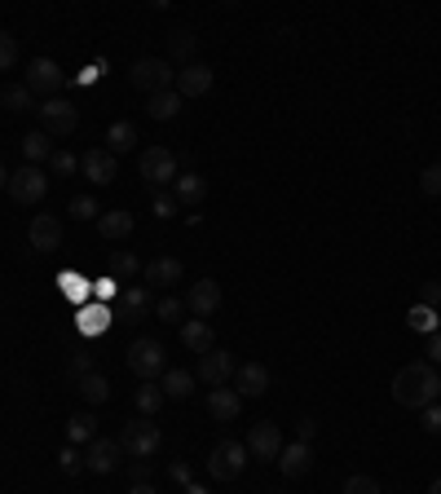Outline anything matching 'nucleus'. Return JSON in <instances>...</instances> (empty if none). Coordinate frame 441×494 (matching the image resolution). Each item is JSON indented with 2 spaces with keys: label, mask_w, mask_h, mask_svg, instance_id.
Returning <instances> with one entry per match:
<instances>
[{
  "label": "nucleus",
  "mask_w": 441,
  "mask_h": 494,
  "mask_svg": "<svg viewBox=\"0 0 441 494\" xmlns=\"http://www.w3.org/2000/svg\"><path fill=\"white\" fill-rule=\"evenodd\" d=\"M393 397H397V406H406V411L433 406L441 397L437 367H433V362H406V367L393 376Z\"/></svg>",
  "instance_id": "1"
},
{
  "label": "nucleus",
  "mask_w": 441,
  "mask_h": 494,
  "mask_svg": "<svg viewBox=\"0 0 441 494\" xmlns=\"http://www.w3.org/2000/svg\"><path fill=\"white\" fill-rule=\"evenodd\" d=\"M9 199L13 204H22V208H31V204H40L45 195H49V177H45V168L36 164H22L18 172H9Z\"/></svg>",
  "instance_id": "2"
},
{
  "label": "nucleus",
  "mask_w": 441,
  "mask_h": 494,
  "mask_svg": "<svg viewBox=\"0 0 441 494\" xmlns=\"http://www.w3.org/2000/svg\"><path fill=\"white\" fill-rule=\"evenodd\" d=\"M128 371L137 380H160L168 371V353L160 340H133L128 344Z\"/></svg>",
  "instance_id": "3"
},
{
  "label": "nucleus",
  "mask_w": 441,
  "mask_h": 494,
  "mask_svg": "<svg viewBox=\"0 0 441 494\" xmlns=\"http://www.w3.org/2000/svg\"><path fill=\"white\" fill-rule=\"evenodd\" d=\"M128 80H133V89H142L151 98V93H164V89L177 84V71H172V62H164V57H142V62H133Z\"/></svg>",
  "instance_id": "4"
},
{
  "label": "nucleus",
  "mask_w": 441,
  "mask_h": 494,
  "mask_svg": "<svg viewBox=\"0 0 441 494\" xmlns=\"http://www.w3.org/2000/svg\"><path fill=\"white\" fill-rule=\"evenodd\" d=\"M119 446H124L133 459H151V455L164 446V433H160V424H151V420L142 415V420L124 424V433H119Z\"/></svg>",
  "instance_id": "5"
},
{
  "label": "nucleus",
  "mask_w": 441,
  "mask_h": 494,
  "mask_svg": "<svg viewBox=\"0 0 441 494\" xmlns=\"http://www.w3.org/2000/svg\"><path fill=\"white\" fill-rule=\"evenodd\" d=\"M36 115H40V133H49V137H71V133L80 128V107H71V102H62V98L40 102Z\"/></svg>",
  "instance_id": "6"
},
{
  "label": "nucleus",
  "mask_w": 441,
  "mask_h": 494,
  "mask_svg": "<svg viewBox=\"0 0 441 494\" xmlns=\"http://www.w3.org/2000/svg\"><path fill=\"white\" fill-rule=\"evenodd\" d=\"M22 84L31 89V98L49 102V98H57V89L66 84V75H62V66H57L54 57H36V62L27 66V80H22Z\"/></svg>",
  "instance_id": "7"
},
{
  "label": "nucleus",
  "mask_w": 441,
  "mask_h": 494,
  "mask_svg": "<svg viewBox=\"0 0 441 494\" xmlns=\"http://www.w3.org/2000/svg\"><path fill=\"white\" fill-rule=\"evenodd\" d=\"M243 468H247V446L243 441H217V450L208 459L212 481H234V477H243Z\"/></svg>",
  "instance_id": "8"
},
{
  "label": "nucleus",
  "mask_w": 441,
  "mask_h": 494,
  "mask_svg": "<svg viewBox=\"0 0 441 494\" xmlns=\"http://www.w3.org/2000/svg\"><path fill=\"white\" fill-rule=\"evenodd\" d=\"M142 318H151V291H146L142 282H128V287L119 291V300H115V323L137 327Z\"/></svg>",
  "instance_id": "9"
},
{
  "label": "nucleus",
  "mask_w": 441,
  "mask_h": 494,
  "mask_svg": "<svg viewBox=\"0 0 441 494\" xmlns=\"http://www.w3.org/2000/svg\"><path fill=\"white\" fill-rule=\"evenodd\" d=\"M247 455L256 459V464H274L278 450H282V433H278V424L270 420H261V424H252V433H247Z\"/></svg>",
  "instance_id": "10"
},
{
  "label": "nucleus",
  "mask_w": 441,
  "mask_h": 494,
  "mask_svg": "<svg viewBox=\"0 0 441 494\" xmlns=\"http://www.w3.org/2000/svg\"><path fill=\"white\" fill-rule=\"evenodd\" d=\"M234 371H238V362H234V353H225V349H208L203 358H199V380L203 385H212V388H220V385H229L234 380Z\"/></svg>",
  "instance_id": "11"
},
{
  "label": "nucleus",
  "mask_w": 441,
  "mask_h": 494,
  "mask_svg": "<svg viewBox=\"0 0 441 494\" xmlns=\"http://www.w3.org/2000/svg\"><path fill=\"white\" fill-rule=\"evenodd\" d=\"M274 464L287 481H296V477H305V472L314 468V446H309V441H282Z\"/></svg>",
  "instance_id": "12"
},
{
  "label": "nucleus",
  "mask_w": 441,
  "mask_h": 494,
  "mask_svg": "<svg viewBox=\"0 0 441 494\" xmlns=\"http://www.w3.org/2000/svg\"><path fill=\"white\" fill-rule=\"evenodd\" d=\"M142 177H146L151 186H168V181H177V177H181V172H177V155L164 151V146L142 151Z\"/></svg>",
  "instance_id": "13"
},
{
  "label": "nucleus",
  "mask_w": 441,
  "mask_h": 494,
  "mask_svg": "<svg viewBox=\"0 0 441 494\" xmlns=\"http://www.w3.org/2000/svg\"><path fill=\"white\" fill-rule=\"evenodd\" d=\"M186 309H190L195 318H203V323H208V318L220 309V282H217V278H199V282L186 291Z\"/></svg>",
  "instance_id": "14"
},
{
  "label": "nucleus",
  "mask_w": 441,
  "mask_h": 494,
  "mask_svg": "<svg viewBox=\"0 0 441 494\" xmlns=\"http://www.w3.org/2000/svg\"><path fill=\"white\" fill-rule=\"evenodd\" d=\"M119 455H124V446L115 438H93L89 446H84V468L89 472H115V464H119Z\"/></svg>",
  "instance_id": "15"
},
{
  "label": "nucleus",
  "mask_w": 441,
  "mask_h": 494,
  "mask_svg": "<svg viewBox=\"0 0 441 494\" xmlns=\"http://www.w3.org/2000/svg\"><path fill=\"white\" fill-rule=\"evenodd\" d=\"M234 393L238 397H265L270 393V367L265 362H243L234 371Z\"/></svg>",
  "instance_id": "16"
},
{
  "label": "nucleus",
  "mask_w": 441,
  "mask_h": 494,
  "mask_svg": "<svg viewBox=\"0 0 441 494\" xmlns=\"http://www.w3.org/2000/svg\"><path fill=\"white\" fill-rule=\"evenodd\" d=\"M27 243H31L36 252H57V247H62V221L49 217V212L31 217V225H27Z\"/></svg>",
  "instance_id": "17"
},
{
  "label": "nucleus",
  "mask_w": 441,
  "mask_h": 494,
  "mask_svg": "<svg viewBox=\"0 0 441 494\" xmlns=\"http://www.w3.org/2000/svg\"><path fill=\"white\" fill-rule=\"evenodd\" d=\"M177 93H181V98H203V93H212V66H208V62H190L186 71H177Z\"/></svg>",
  "instance_id": "18"
},
{
  "label": "nucleus",
  "mask_w": 441,
  "mask_h": 494,
  "mask_svg": "<svg viewBox=\"0 0 441 494\" xmlns=\"http://www.w3.org/2000/svg\"><path fill=\"white\" fill-rule=\"evenodd\" d=\"M80 168H84V177L93 181V186H110L115 177H119V160L110 155V151H84V160H80Z\"/></svg>",
  "instance_id": "19"
},
{
  "label": "nucleus",
  "mask_w": 441,
  "mask_h": 494,
  "mask_svg": "<svg viewBox=\"0 0 441 494\" xmlns=\"http://www.w3.org/2000/svg\"><path fill=\"white\" fill-rule=\"evenodd\" d=\"M208 411H212V420H220V424H234L238 411H243V397H238L229 385L208 388Z\"/></svg>",
  "instance_id": "20"
},
{
  "label": "nucleus",
  "mask_w": 441,
  "mask_h": 494,
  "mask_svg": "<svg viewBox=\"0 0 441 494\" xmlns=\"http://www.w3.org/2000/svg\"><path fill=\"white\" fill-rule=\"evenodd\" d=\"M181 344L203 358L208 349H217V331H212V323H203V318H190V323H181Z\"/></svg>",
  "instance_id": "21"
},
{
  "label": "nucleus",
  "mask_w": 441,
  "mask_h": 494,
  "mask_svg": "<svg viewBox=\"0 0 441 494\" xmlns=\"http://www.w3.org/2000/svg\"><path fill=\"white\" fill-rule=\"evenodd\" d=\"M115 323V309H107V305H84V309H75V327H80V335H102V331Z\"/></svg>",
  "instance_id": "22"
},
{
  "label": "nucleus",
  "mask_w": 441,
  "mask_h": 494,
  "mask_svg": "<svg viewBox=\"0 0 441 494\" xmlns=\"http://www.w3.org/2000/svg\"><path fill=\"white\" fill-rule=\"evenodd\" d=\"M142 274H146V282L151 287H172V282H181V261L177 256H160V261H151V265H142Z\"/></svg>",
  "instance_id": "23"
},
{
  "label": "nucleus",
  "mask_w": 441,
  "mask_h": 494,
  "mask_svg": "<svg viewBox=\"0 0 441 494\" xmlns=\"http://www.w3.org/2000/svg\"><path fill=\"white\" fill-rule=\"evenodd\" d=\"M181 107H186V98H181L177 89H164V93H151L146 115H151V119H160V124H168V119H177V115H181Z\"/></svg>",
  "instance_id": "24"
},
{
  "label": "nucleus",
  "mask_w": 441,
  "mask_h": 494,
  "mask_svg": "<svg viewBox=\"0 0 441 494\" xmlns=\"http://www.w3.org/2000/svg\"><path fill=\"white\" fill-rule=\"evenodd\" d=\"M160 388H164L168 402H186V397L195 393V376L181 371V367H168L164 376H160Z\"/></svg>",
  "instance_id": "25"
},
{
  "label": "nucleus",
  "mask_w": 441,
  "mask_h": 494,
  "mask_svg": "<svg viewBox=\"0 0 441 494\" xmlns=\"http://www.w3.org/2000/svg\"><path fill=\"white\" fill-rule=\"evenodd\" d=\"M98 234L110 238V243H115V238H128V234H133V212H124V208H107V212L98 217Z\"/></svg>",
  "instance_id": "26"
},
{
  "label": "nucleus",
  "mask_w": 441,
  "mask_h": 494,
  "mask_svg": "<svg viewBox=\"0 0 441 494\" xmlns=\"http://www.w3.org/2000/svg\"><path fill=\"white\" fill-rule=\"evenodd\" d=\"M172 195H177L181 208H195V204L208 199V181H203L199 172H186V177H177V190H172Z\"/></svg>",
  "instance_id": "27"
},
{
  "label": "nucleus",
  "mask_w": 441,
  "mask_h": 494,
  "mask_svg": "<svg viewBox=\"0 0 441 494\" xmlns=\"http://www.w3.org/2000/svg\"><path fill=\"white\" fill-rule=\"evenodd\" d=\"M137 146V124H128V119H115L107 128V151L119 160V155H128Z\"/></svg>",
  "instance_id": "28"
},
{
  "label": "nucleus",
  "mask_w": 441,
  "mask_h": 494,
  "mask_svg": "<svg viewBox=\"0 0 441 494\" xmlns=\"http://www.w3.org/2000/svg\"><path fill=\"white\" fill-rule=\"evenodd\" d=\"M406 327L415 331V335H437V331H441V309H428V305H411V314H406Z\"/></svg>",
  "instance_id": "29"
},
{
  "label": "nucleus",
  "mask_w": 441,
  "mask_h": 494,
  "mask_svg": "<svg viewBox=\"0 0 441 494\" xmlns=\"http://www.w3.org/2000/svg\"><path fill=\"white\" fill-rule=\"evenodd\" d=\"M133 402H137V411H142L146 420H155V411L164 406L168 397H164V388H160V380H142V388L133 393Z\"/></svg>",
  "instance_id": "30"
},
{
  "label": "nucleus",
  "mask_w": 441,
  "mask_h": 494,
  "mask_svg": "<svg viewBox=\"0 0 441 494\" xmlns=\"http://www.w3.org/2000/svg\"><path fill=\"white\" fill-rule=\"evenodd\" d=\"M80 397L89 402V406H102L110 397V380L102 371H89V376H80Z\"/></svg>",
  "instance_id": "31"
},
{
  "label": "nucleus",
  "mask_w": 441,
  "mask_h": 494,
  "mask_svg": "<svg viewBox=\"0 0 441 494\" xmlns=\"http://www.w3.org/2000/svg\"><path fill=\"white\" fill-rule=\"evenodd\" d=\"M22 155H27V164H45L49 155H54V146H49V133H27L22 137Z\"/></svg>",
  "instance_id": "32"
},
{
  "label": "nucleus",
  "mask_w": 441,
  "mask_h": 494,
  "mask_svg": "<svg viewBox=\"0 0 441 494\" xmlns=\"http://www.w3.org/2000/svg\"><path fill=\"white\" fill-rule=\"evenodd\" d=\"M66 438H71V446H89V441L98 438V420L93 415H75L66 424Z\"/></svg>",
  "instance_id": "33"
},
{
  "label": "nucleus",
  "mask_w": 441,
  "mask_h": 494,
  "mask_svg": "<svg viewBox=\"0 0 441 494\" xmlns=\"http://www.w3.org/2000/svg\"><path fill=\"white\" fill-rule=\"evenodd\" d=\"M0 107H9V110H36L40 102L31 98V89H27V84H9V89L0 93Z\"/></svg>",
  "instance_id": "34"
},
{
  "label": "nucleus",
  "mask_w": 441,
  "mask_h": 494,
  "mask_svg": "<svg viewBox=\"0 0 441 494\" xmlns=\"http://www.w3.org/2000/svg\"><path fill=\"white\" fill-rule=\"evenodd\" d=\"M168 54L177 57V62H186V66H190V54H195V31L177 27V31L168 36Z\"/></svg>",
  "instance_id": "35"
},
{
  "label": "nucleus",
  "mask_w": 441,
  "mask_h": 494,
  "mask_svg": "<svg viewBox=\"0 0 441 494\" xmlns=\"http://www.w3.org/2000/svg\"><path fill=\"white\" fill-rule=\"evenodd\" d=\"M142 274V261L133 252H115L110 256V278H137Z\"/></svg>",
  "instance_id": "36"
},
{
  "label": "nucleus",
  "mask_w": 441,
  "mask_h": 494,
  "mask_svg": "<svg viewBox=\"0 0 441 494\" xmlns=\"http://www.w3.org/2000/svg\"><path fill=\"white\" fill-rule=\"evenodd\" d=\"M66 212H71L75 221H93V217H102V208H98V199H93V195H75Z\"/></svg>",
  "instance_id": "37"
},
{
  "label": "nucleus",
  "mask_w": 441,
  "mask_h": 494,
  "mask_svg": "<svg viewBox=\"0 0 441 494\" xmlns=\"http://www.w3.org/2000/svg\"><path fill=\"white\" fill-rule=\"evenodd\" d=\"M181 314H186V300H177V296H164V300L155 305V318H160V323H181Z\"/></svg>",
  "instance_id": "38"
},
{
  "label": "nucleus",
  "mask_w": 441,
  "mask_h": 494,
  "mask_svg": "<svg viewBox=\"0 0 441 494\" xmlns=\"http://www.w3.org/2000/svg\"><path fill=\"white\" fill-rule=\"evenodd\" d=\"M419 190H424L428 199H441V164H433V168H424V172H419Z\"/></svg>",
  "instance_id": "39"
},
{
  "label": "nucleus",
  "mask_w": 441,
  "mask_h": 494,
  "mask_svg": "<svg viewBox=\"0 0 441 494\" xmlns=\"http://www.w3.org/2000/svg\"><path fill=\"white\" fill-rule=\"evenodd\" d=\"M62 291L71 296V300H84L93 287H89V278H80V274H62Z\"/></svg>",
  "instance_id": "40"
},
{
  "label": "nucleus",
  "mask_w": 441,
  "mask_h": 494,
  "mask_svg": "<svg viewBox=\"0 0 441 494\" xmlns=\"http://www.w3.org/2000/svg\"><path fill=\"white\" fill-rule=\"evenodd\" d=\"M344 494H385V490H380V481H376V477H362V472H358V477H349V481H344Z\"/></svg>",
  "instance_id": "41"
},
{
  "label": "nucleus",
  "mask_w": 441,
  "mask_h": 494,
  "mask_svg": "<svg viewBox=\"0 0 441 494\" xmlns=\"http://www.w3.org/2000/svg\"><path fill=\"white\" fill-rule=\"evenodd\" d=\"M49 168H54L57 177H71V172L80 168V160H75L71 151H54V155H49Z\"/></svg>",
  "instance_id": "42"
},
{
  "label": "nucleus",
  "mask_w": 441,
  "mask_h": 494,
  "mask_svg": "<svg viewBox=\"0 0 441 494\" xmlns=\"http://www.w3.org/2000/svg\"><path fill=\"white\" fill-rule=\"evenodd\" d=\"M177 208H181V204H177V195H155V199H151V212H155L160 221L177 217Z\"/></svg>",
  "instance_id": "43"
},
{
  "label": "nucleus",
  "mask_w": 441,
  "mask_h": 494,
  "mask_svg": "<svg viewBox=\"0 0 441 494\" xmlns=\"http://www.w3.org/2000/svg\"><path fill=\"white\" fill-rule=\"evenodd\" d=\"M13 62H18V45H13L9 31H0V71H9Z\"/></svg>",
  "instance_id": "44"
},
{
  "label": "nucleus",
  "mask_w": 441,
  "mask_h": 494,
  "mask_svg": "<svg viewBox=\"0 0 441 494\" xmlns=\"http://www.w3.org/2000/svg\"><path fill=\"white\" fill-rule=\"evenodd\" d=\"M66 371H71L75 380H80V376H89V371H93V353H89V349H80V353L66 362Z\"/></svg>",
  "instance_id": "45"
},
{
  "label": "nucleus",
  "mask_w": 441,
  "mask_h": 494,
  "mask_svg": "<svg viewBox=\"0 0 441 494\" xmlns=\"http://www.w3.org/2000/svg\"><path fill=\"white\" fill-rule=\"evenodd\" d=\"M57 468H62V472H66V477H75V472H80V468H84V459H80V455H75V446H66V450H62V455H57Z\"/></svg>",
  "instance_id": "46"
},
{
  "label": "nucleus",
  "mask_w": 441,
  "mask_h": 494,
  "mask_svg": "<svg viewBox=\"0 0 441 494\" xmlns=\"http://www.w3.org/2000/svg\"><path fill=\"white\" fill-rule=\"evenodd\" d=\"M119 291H124V287H119V282H115V278H98V287H93V296H98V300H102V305H107V300H119Z\"/></svg>",
  "instance_id": "47"
},
{
  "label": "nucleus",
  "mask_w": 441,
  "mask_h": 494,
  "mask_svg": "<svg viewBox=\"0 0 441 494\" xmlns=\"http://www.w3.org/2000/svg\"><path fill=\"white\" fill-rule=\"evenodd\" d=\"M419 305L441 309V282H424V287H419Z\"/></svg>",
  "instance_id": "48"
},
{
  "label": "nucleus",
  "mask_w": 441,
  "mask_h": 494,
  "mask_svg": "<svg viewBox=\"0 0 441 494\" xmlns=\"http://www.w3.org/2000/svg\"><path fill=\"white\" fill-rule=\"evenodd\" d=\"M419 415H424V420H419V424H424V429H428V433H441V402H433V406H424V411H419Z\"/></svg>",
  "instance_id": "49"
},
{
  "label": "nucleus",
  "mask_w": 441,
  "mask_h": 494,
  "mask_svg": "<svg viewBox=\"0 0 441 494\" xmlns=\"http://www.w3.org/2000/svg\"><path fill=\"white\" fill-rule=\"evenodd\" d=\"M314 438H318V420H300L296 424V441H309L314 446Z\"/></svg>",
  "instance_id": "50"
},
{
  "label": "nucleus",
  "mask_w": 441,
  "mask_h": 494,
  "mask_svg": "<svg viewBox=\"0 0 441 494\" xmlns=\"http://www.w3.org/2000/svg\"><path fill=\"white\" fill-rule=\"evenodd\" d=\"M168 477H172L177 486H190V464H168Z\"/></svg>",
  "instance_id": "51"
},
{
  "label": "nucleus",
  "mask_w": 441,
  "mask_h": 494,
  "mask_svg": "<svg viewBox=\"0 0 441 494\" xmlns=\"http://www.w3.org/2000/svg\"><path fill=\"white\" fill-rule=\"evenodd\" d=\"M424 353H428L424 362H433V367H441V331H437V335H428V349H424Z\"/></svg>",
  "instance_id": "52"
},
{
  "label": "nucleus",
  "mask_w": 441,
  "mask_h": 494,
  "mask_svg": "<svg viewBox=\"0 0 441 494\" xmlns=\"http://www.w3.org/2000/svg\"><path fill=\"white\" fill-rule=\"evenodd\" d=\"M151 477V468H146V459H133V486H142Z\"/></svg>",
  "instance_id": "53"
},
{
  "label": "nucleus",
  "mask_w": 441,
  "mask_h": 494,
  "mask_svg": "<svg viewBox=\"0 0 441 494\" xmlns=\"http://www.w3.org/2000/svg\"><path fill=\"white\" fill-rule=\"evenodd\" d=\"M128 494H155V486H146V481H142V486H133Z\"/></svg>",
  "instance_id": "54"
},
{
  "label": "nucleus",
  "mask_w": 441,
  "mask_h": 494,
  "mask_svg": "<svg viewBox=\"0 0 441 494\" xmlns=\"http://www.w3.org/2000/svg\"><path fill=\"white\" fill-rule=\"evenodd\" d=\"M186 494H212V490H208V486H195V481H190V486H186Z\"/></svg>",
  "instance_id": "55"
},
{
  "label": "nucleus",
  "mask_w": 441,
  "mask_h": 494,
  "mask_svg": "<svg viewBox=\"0 0 441 494\" xmlns=\"http://www.w3.org/2000/svg\"><path fill=\"white\" fill-rule=\"evenodd\" d=\"M4 186H9V168L0 164V190H4Z\"/></svg>",
  "instance_id": "56"
},
{
  "label": "nucleus",
  "mask_w": 441,
  "mask_h": 494,
  "mask_svg": "<svg viewBox=\"0 0 441 494\" xmlns=\"http://www.w3.org/2000/svg\"><path fill=\"white\" fill-rule=\"evenodd\" d=\"M428 494H441V477H437V481H433V486H428Z\"/></svg>",
  "instance_id": "57"
}]
</instances>
